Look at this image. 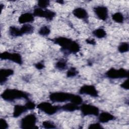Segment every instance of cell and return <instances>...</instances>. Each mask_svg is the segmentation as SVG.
Wrapping results in <instances>:
<instances>
[{
    "label": "cell",
    "instance_id": "603a6c76",
    "mask_svg": "<svg viewBox=\"0 0 129 129\" xmlns=\"http://www.w3.org/2000/svg\"><path fill=\"white\" fill-rule=\"evenodd\" d=\"M50 29L48 26H43L38 30V34L42 36H47L50 33Z\"/></svg>",
    "mask_w": 129,
    "mask_h": 129
},
{
    "label": "cell",
    "instance_id": "8992f818",
    "mask_svg": "<svg viewBox=\"0 0 129 129\" xmlns=\"http://www.w3.org/2000/svg\"><path fill=\"white\" fill-rule=\"evenodd\" d=\"M37 121V118L35 114H29L21 119L20 123V128L22 129L38 128L36 125Z\"/></svg>",
    "mask_w": 129,
    "mask_h": 129
},
{
    "label": "cell",
    "instance_id": "277c9868",
    "mask_svg": "<svg viewBox=\"0 0 129 129\" xmlns=\"http://www.w3.org/2000/svg\"><path fill=\"white\" fill-rule=\"evenodd\" d=\"M128 70L123 68L116 69L111 68L105 73V77L110 79L128 78Z\"/></svg>",
    "mask_w": 129,
    "mask_h": 129
},
{
    "label": "cell",
    "instance_id": "44dd1931",
    "mask_svg": "<svg viewBox=\"0 0 129 129\" xmlns=\"http://www.w3.org/2000/svg\"><path fill=\"white\" fill-rule=\"evenodd\" d=\"M55 68L56 69L60 71L66 70L67 68V61L64 59H60L58 60L55 63Z\"/></svg>",
    "mask_w": 129,
    "mask_h": 129
},
{
    "label": "cell",
    "instance_id": "52a82bcc",
    "mask_svg": "<svg viewBox=\"0 0 129 129\" xmlns=\"http://www.w3.org/2000/svg\"><path fill=\"white\" fill-rule=\"evenodd\" d=\"M36 107L42 112L49 115H53L61 110V106L53 105L51 103L46 101L40 102L36 106Z\"/></svg>",
    "mask_w": 129,
    "mask_h": 129
},
{
    "label": "cell",
    "instance_id": "4316f807",
    "mask_svg": "<svg viewBox=\"0 0 129 129\" xmlns=\"http://www.w3.org/2000/svg\"><path fill=\"white\" fill-rule=\"evenodd\" d=\"M25 105L26 106V107H27V108L28 110H33L36 107V105L35 103L34 102H33V101L30 100H27V102L25 103Z\"/></svg>",
    "mask_w": 129,
    "mask_h": 129
},
{
    "label": "cell",
    "instance_id": "2e32d148",
    "mask_svg": "<svg viewBox=\"0 0 129 129\" xmlns=\"http://www.w3.org/2000/svg\"><path fill=\"white\" fill-rule=\"evenodd\" d=\"M34 16L33 13L26 12L21 14L18 18V22L20 24H25L31 23L34 20Z\"/></svg>",
    "mask_w": 129,
    "mask_h": 129
},
{
    "label": "cell",
    "instance_id": "6da1fadb",
    "mask_svg": "<svg viewBox=\"0 0 129 129\" xmlns=\"http://www.w3.org/2000/svg\"><path fill=\"white\" fill-rule=\"evenodd\" d=\"M55 44H57L61 48V51L68 54H75L80 51V45L76 41L71 38L59 36L51 39Z\"/></svg>",
    "mask_w": 129,
    "mask_h": 129
},
{
    "label": "cell",
    "instance_id": "3957f363",
    "mask_svg": "<svg viewBox=\"0 0 129 129\" xmlns=\"http://www.w3.org/2000/svg\"><path fill=\"white\" fill-rule=\"evenodd\" d=\"M34 30V27L31 24H23L21 28L11 26L9 28V34L14 37H21L25 34H32Z\"/></svg>",
    "mask_w": 129,
    "mask_h": 129
},
{
    "label": "cell",
    "instance_id": "1f68e13d",
    "mask_svg": "<svg viewBox=\"0 0 129 129\" xmlns=\"http://www.w3.org/2000/svg\"><path fill=\"white\" fill-rule=\"evenodd\" d=\"M85 41L87 44H90V45H95L96 43V41L94 39H91V38L86 39Z\"/></svg>",
    "mask_w": 129,
    "mask_h": 129
},
{
    "label": "cell",
    "instance_id": "7a4b0ae2",
    "mask_svg": "<svg viewBox=\"0 0 129 129\" xmlns=\"http://www.w3.org/2000/svg\"><path fill=\"white\" fill-rule=\"evenodd\" d=\"M30 94L24 91L17 89H9L5 90L1 94L2 98L5 101L13 102L16 100L24 99L29 100Z\"/></svg>",
    "mask_w": 129,
    "mask_h": 129
},
{
    "label": "cell",
    "instance_id": "30bf717a",
    "mask_svg": "<svg viewBox=\"0 0 129 129\" xmlns=\"http://www.w3.org/2000/svg\"><path fill=\"white\" fill-rule=\"evenodd\" d=\"M1 60H8L13 61L19 65H22L23 63L21 55L17 52H10L9 51H4L0 54Z\"/></svg>",
    "mask_w": 129,
    "mask_h": 129
},
{
    "label": "cell",
    "instance_id": "484cf974",
    "mask_svg": "<svg viewBox=\"0 0 129 129\" xmlns=\"http://www.w3.org/2000/svg\"><path fill=\"white\" fill-rule=\"evenodd\" d=\"M50 4V1L48 0H39L37 2V7L43 9H46Z\"/></svg>",
    "mask_w": 129,
    "mask_h": 129
},
{
    "label": "cell",
    "instance_id": "5b68a950",
    "mask_svg": "<svg viewBox=\"0 0 129 129\" xmlns=\"http://www.w3.org/2000/svg\"><path fill=\"white\" fill-rule=\"evenodd\" d=\"M74 94L64 92H53L49 95V99L54 103L71 102Z\"/></svg>",
    "mask_w": 129,
    "mask_h": 129
},
{
    "label": "cell",
    "instance_id": "7c38bea8",
    "mask_svg": "<svg viewBox=\"0 0 129 129\" xmlns=\"http://www.w3.org/2000/svg\"><path fill=\"white\" fill-rule=\"evenodd\" d=\"M93 11L97 17L100 20L106 21L108 17V8L103 5L95 6L93 8Z\"/></svg>",
    "mask_w": 129,
    "mask_h": 129
},
{
    "label": "cell",
    "instance_id": "8fae6325",
    "mask_svg": "<svg viewBox=\"0 0 129 129\" xmlns=\"http://www.w3.org/2000/svg\"><path fill=\"white\" fill-rule=\"evenodd\" d=\"M79 93L81 95H87L92 97H98L99 92L96 87L93 85H84L80 87Z\"/></svg>",
    "mask_w": 129,
    "mask_h": 129
},
{
    "label": "cell",
    "instance_id": "5bb4252c",
    "mask_svg": "<svg viewBox=\"0 0 129 129\" xmlns=\"http://www.w3.org/2000/svg\"><path fill=\"white\" fill-rule=\"evenodd\" d=\"M14 71L11 69H1L0 70V84L4 85L7 81L8 77L13 75Z\"/></svg>",
    "mask_w": 129,
    "mask_h": 129
},
{
    "label": "cell",
    "instance_id": "d4e9b609",
    "mask_svg": "<svg viewBox=\"0 0 129 129\" xmlns=\"http://www.w3.org/2000/svg\"><path fill=\"white\" fill-rule=\"evenodd\" d=\"M42 127L44 128H55L56 126L54 123L51 120H45L42 122Z\"/></svg>",
    "mask_w": 129,
    "mask_h": 129
},
{
    "label": "cell",
    "instance_id": "f546056e",
    "mask_svg": "<svg viewBox=\"0 0 129 129\" xmlns=\"http://www.w3.org/2000/svg\"><path fill=\"white\" fill-rule=\"evenodd\" d=\"M34 65L36 69H37V70H39L43 69L45 67L44 63V62L43 61H39V62L35 63Z\"/></svg>",
    "mask_w": 129,
    "mask_h": 129
},
{
    "label": "cell",
    "instance_id": "cb8c5ba5",
    "mask_svg": "<svg viewBox=\"0 0 129 129\" xmlns=\"http://www.w3.org/2000/svg\"><path fill=\"white\" fill-rule=\"evenodd\" d=\"M79 73L77 69L75 67H71L68 69L67 72V77L68 78H72L76 76Z\"/></svg>",
    "mask_w": 129,
    "mask_h": 129
},
{
    "label": "cell",
    "instance_id": "d6a6232c",
    "mask_svg": "<svg viewBox=\"0 0 129 129\" xmlns=\"http://www.w3.org/2000/svg\"><path fill=\"white\" fill-rule=\"evenodd\" d=\"M56 2L59 3V4H63L64 3V1H56Z\"/></svg>",
    "mask_w": 129,
    "mask_h": 129
},
{
    "label": "cell",
    "instance_id": "4fadbf2b",
    "mask_svg": "<svg viewBox=\"0 0 129 129\" xmlns=\"http://www.w3.org/2000/svg\"><path fill=\"white\" fill-rule=\"evenodd\" d=\"M73 15L79 19L83 20L85 23H88L89 15L86 9L82 7L75 8L72 11Z\"/></svg>",
    "mask_w": 129,
    "mask_h": 129
},
{
    "label": "cell",
    "instance_id": "7402d4cb",
    "mask_svg": "<svg viewBox=\"0 0 129 129\" xmlns=\"http://www.w3.org/2000/svg\"><path fill=\"white\" fill-rule=\"evenodd\" d=\"M117 49L120 53H125L128 52L129 50L128 43L126 42H121L118 46Z\"/></svg>",
    "mask_w": 129,
    "mask_h": 129
},
{
    "label": "cell",
    "instance_id": "ac0fdd59",
    "mask_svg": "<svg viewBox=\"0 0 129 129\" xmlns=\"http://www.w3.org/2000/svg\"><path fill=\"white\" fill-rule=\"evenodd\" d=\"M80 109V106L72 102H70L61 106V110L66 112H74Z\"/></svg>",
    "mask_w": 129,
    "mask_h": 129
},
{
    "label": "cell",
    "instance_id": "ba28073f",
    "mask_svg": "<svg viewBox=\"0 0 129 129\" xmlns=\"http://www.w3.org/2000/svg\"><path fill=\"white\" fill-rule=\"evenodd\" d=\"M81 114L83 116L94 115L98 116L99 114V109L97 106L87 103H82L80 106Z\"/></svg>",
    "mask_w": 129,
    "mask_h": 129
},
{
    "label": "cell",
    "instance_id": "83f0119b",
    "mask_svg": "<svg viewBox=\"0 0 129 129\" xmlns=\"http://www.w3.org/2000/svg\"><path fill=\"white\" fill-rule=\"evenodd\" d=\"M88 128L90 129H98V128H103V127L101 125L100 122H95L91 123L88 125Z\"/></svg>",
    "mask_w": 129,
    "mask_h": 129
},
{
    "label": "cell",
    "instance_id": "d6986e66",
    "mask_svg": "<svg viewBox=\"0 0 129 129\" xmlns=\"http://www.w3.org/2000/svg\"><path fill=\"white\" fill-rule=\"evenodd\" d=\"M92 34L95 37L98 39L103 38L107 35L106 31L104 29L101 28L96 29L95 30H94L92 32Z\"/></svg>",
    "mask_w": 129,
    "mask_h": 129
},
{
    "label": "cell",
    "instance_id": "9a60e30c",
    "mask_svg": "<svg viewBox=\"0 0 129 129\" xmlns=\"http://www.w3.org/2000/svg\"><path fill=\"white\" fill-rule=\"evenodd\" d=\"M115 119V117L111 113L103 111L101 113H99V115H98V120L99 122L101 123H105L108 122L111 120H114Z\"/></svg>",
    "mask_w": 129,
    "mask_h": 129
},
{
    "label": "cell",
    "instance_id": "ffe728a7",
    "mask_svg": "<svg viewBox=\"0 0 129 129\" xmlns=\"http://www.w3.org/2000/svg\"><path fill=\"white\" fill-rule=\"evenodd\" d=\"M112 20L117 23H123L124 20V17L123 14L120 12H116L111 16Z\"/></svg>",
    "mask_w": 129,
    "mask_h": 129
},
{
    "label": "cell",
    "instance_id": "4dcf8cb0",
    "mask_svg": "<svg viewBox=\"0 0 129 129\" xmlns=\"http://www.w3.org/2000/svg\"><path fill=\"white\" fill-rule=\"evenodd\" d=\"M120 87L123 89L128 90V79L127 78L125 81H124L121 84Z\"/></svg>",
    "mask_w": 129,
    "mask_h": 129
},
{
    "label": "cell",
    "instance_id": "e0dca14e",
    "mask_svg": "<svg viewBox=\"0 0 129 129\" xmlns=\"http://www.w3.org/2000/svg\"><path fill=\"white\" fill-rule=\"evenodd\" d=\"M28 110L27 109L25 105H16L14 107L13 116L15 118H17L19 117L20 115H21L23 113L26 112Z\"/></svg>",
    "mask_w": 129,
    "mask_h": 129
},
{
    "label": "cell",
    "instance_id": "f1b7e54d",
    "mask_svg": "<svg viewBox=\"0 0 129 129\" xmlns=\"http://www.w3.org/2000/svg\"><path fill=\"white\" fill-rule=\"evenodd\" d=\"M9 127V124L7 120L3 118L0 119V128L1 129H7Z\"/></svg>",
    "mask_w": 129,
    "mask_h": 129
},
{
    "label": "cell",
    "instance_id": "9c48e42d",
    "mask_svg": "<svg viewBox=\"0 0 129 129\" xmlns=\"http://www.w3.org/2000/svg\"><path fill=\"white\" fill-rule=\"evenodd\" d=\"M33 14L34 17L44 18L47 21H51L56 16V13L48 9H43L38 7L34 9Z\"/></svg>",
    "mask_w": 129,
    "mask_h": 129
}]
</instances>
